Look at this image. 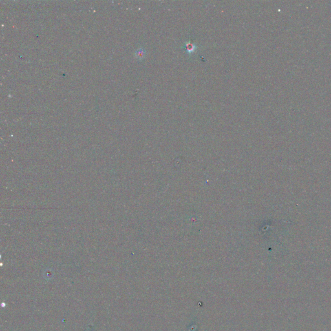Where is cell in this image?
Returning a JSON list of instances; mask_svg holds the SVG:
<instances>
[{"mask_svg": "<svg viewBox=\"0 0 331 331\" xmlns=\"http://www.w3.org/2000/svg\"><path fill=\"white\" fill-rule=\"evenodd\" d=\"M184 49L188 53L191 54V53H193V52L195 51L197 47L195 46V45L194 44L191 43V41H189L188 42H186V43L184 44Z\"/></svg>", "mask_w": 331, "mask_h": 331, "instance_id": "cell-1", "label": "cell"}, {"mask_svg": "<svg viewBox=\"0 0 331 331\" xmlns=\"http://www.w3.org/2000/svg\"><path fill=\"white\" fill-rule=\"evenodd\" d=\"M145 55V51L143 49H140L137 52H136V57L138 59H142L143 58Z\"/></svg>", "mask_w": 331, "mask_h": 331, "instance_id": "cell-2", "label": "cell"}]
</instances>
